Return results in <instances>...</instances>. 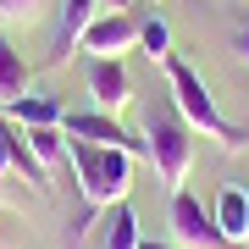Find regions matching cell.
Here are the masks:
<instances>
[{"instance_id": "obj_1", "label": "cell", "mask_w": 249, "mask_h": 249, "mask_svg": "<svg viewBox=\"0 0 249 249\" xmlns=\"http://www.w3.org/2000/svg\"><path fill=\"white\" fill-rule=\"evenodd\" d=\"M133 160L127 150H111V144H89V139H67V166L78 172V194L89 211H111L116 199H127L133 188Z\"/></svg>"}, {"instance_id": "obj_2", "label": "cell", "mask_w": 249, "mask_h": 249, "mask_svg": "<svg viewBox=\"0 0 249 249\" xmlns=\"http://www.w3.org/2000/svg\"><path fill=\"white\" fill-rule=\"evenodd\" d=\"M166 83H172V106H178V116L194 127L199 139H216L222 150H238V144H244L238 127L222 122V111H216V100H211V89H205V78H199L188 61H178V55H172V61H166Z\"/></svg>"}, {"instance_id": "obj_3", "label": "cell", "mask_w": 249, "mask_h": 249, "mask_svg": "<svg viewBox=\"0 0 249 249\" xmlns=\"http://www.w3.org/2000/svg\"><path fill=\"white\" fill-rule=\"evenodd\" d=\"M144 160L160 172V183H166L172 194L188 183V166H194V127L178 116V106L144 116Z\"/></svg>"}, {"instance_id": "obj_4", "label": "cell", "mask_w": 249, "mask_h": 249, "mask_svg": "<svg viewBox=\"0 0 249 249\" xmlns=\"http://www.w3.org/2000/svg\"><path fill=\"white\" fill-rule=\"evenodd\" d=\"M172 232H178L183 249H227L222 227H216V216L205 211L188 188H178V194H172Z\"/></svg>"}, {"instance_id": "obj_5", "label": "cell", "mask_w": 249, "mask_h": 249, "mask_svg": "<svg viewBox=\"0 0 249 249\" xmlns=\"http://www.w3.org/2000/svg\"><path fill=\"white\" fill-rule=\"evenodd\" d=\"M83 83H89L94 111H106V116H116L127 100H133V78H127L122 55H89V72H83Z\"/></svg>"}, {"instance_id": "obj_6", "label": "cell", "mask_w": 249, "mask_h": 249, "mask_svg": "<svg viewBox=\"0 0 249 249\" xmlns=\"http://www.w3.org/2000/svg\"><path fill=\"white\" fill-rule=\"evenodd\" d=\"M61 133L67 139H89V144H111V150H127V155H144V144L127 139V127L116 116H106V111H67Z\"/></svg>"}, {"instance_id": "obj_7", "label": "cell", "mask_w": 249, "mask_h": 249, "mask_svg": "<svg viewBox=\"0 0 249 249\" xmlns=\"http://www.w3.org/2000/svg\"><path fill=\"white\" fill-rule=\"evenodd\" d=\"M139 45V22L127 11H100V17L83 28V50L89 55H122Z\"/></svg>"}, {"instance_id": "obj_8", "label": "cell", "mask_w": 249, "mask_h": 249, "mask_svg": "<svg viewBox=\"0 0 249 249\" xmlns=\"http://www.w3.org/2000/svg\"><path fill=\"white\" fill-rule=\"evenodd\" d=\"M100 17V0H61V17H55V39H50V67H61L72 50L83 45V28Z\"/></svg>"}, {"instance_id": "obj_9", "label": "cell", "mask_w": 249, "mask_h": 249, "mask_svg": "<svg viewBox=\"0 0 249 249\" xmlns=\"http://www.w3.org/2000/svg\"><path fill=\"white\" fill-rule=\"evenodd\" d=\"M0 150H6V160H11V172H22L34 188H45V178L50 172L39 166V155H34V144H28V127L22 122H11V116H0Z\"/></svg>"}, {"instance_id": "obj_10", "label": "cell", "mask_w": 249, "mask_h": 249, "mask_svg": "<svg viewBox=\"0 0 249 249\" xmlns=\"http://www.w3.org/2000/svg\"><path fill=\"white\" fill-rule=\"evenodd\" d=\"M216 227H222V238L227 244H249V194L238 183H227L222 194H216Z\"/></svg>"}, {"instance_id": "obj_11", "label": "cell", "mask_w": 249, "mask_h": 249, "mask_svg": "<svg viewBox=\"0 0 249 249\" xmlns=\"http://www.w3.org/2000/svg\"><path fill=\"white\" fill-rule=\"evenodd\" d=\"M6 116L11 122H22V127H61V116H67V106L55 94H17L6 106Z\"/></svg>"}, {"instance_id": "obj_12", "label": "cell", "mask_w": 249, "mask_h": 249, "mask_svg": "<svg viewBox=\"0 0 249 249\" xmlns=\"http://www.w3.org/2000/svg\"><path fill=\"white\" fill-rule=\"evenodd\" d=\"M139 211L127 199H116L106 211V222H100V249H139Z\"/></svg>"}, {"instance_id": "obj_13", "label": "cell", "mask_w": 249, "mask_h": 249, "mask_svg": "<svg viewBox=\"0 0 249 249\" xmlns=\"http://www.w3.org/2000/svg\"><path fill=\"white\" fill-rule=\"evenodd\" d=\"M17 94H28V67H22L17 45H11L6 34H0V111H6Z\"/></svg>"}, {"instance_id": "obj_14", "label": "cell", "mask_w": 249, "mask_h": 249, "mask_svg": "<svg viewBox=\"0 0 249 249\" xmlns=\"http://www.w3.org/2000/svg\"><path fill=\"white\" fill-rule=\"evenodd\" d=\"M28 144H34V155H39L45 172H61L67 166V133H61V127H28Z\"/></svg>"}, {"instance_id": "obj_15", "label": "cell", "mask_w": 249, "mask_h": 249, "mask_svg": "<svg viewBox=\"0 0 249 249\" xmlns=\"http://www.w3.org/2000/svg\"><path fill=\"white\" fill-rule=\"evenodd\" d=\"M139 45H144V55H150L155 67H166V61H172V28L160 22V17L139 22Z\"/></svg>"}, {"instance_id": "obj_16", "label": "cell", "mask_w": 249, "mask_h": 249, "mask_svg": "<svg viewBox=\"0 0 249 249\" xmlns=\"http://www.w3.org/2000/svg\"><path fill=\"white\" fill-rule=\"evenodd\" d=\"M45 0H0V22H28Z\"/></svg>"}, {"instance_id": "obj_17", "label": "cell", "mask_w": 249, "mask_h": 249, "mask_svg": "<svg viewBox=\"0 0 249 249\" xmlns=\"http://www.w3.org/2000/svg\"><path fill=\"white\" fill-rule=\"evenodd\" d=\"M238 61L249 67V28H244V34H238Z\"/></svg>"}, {"instance_id": "obj_18", "label": "cell", "mask_w": 249, "mask_h": 249, "mask_svg": "<svg viewBox=\"0 0 249 249\" xmlns=\"http://www.w3.org/2000/svg\"><path fill=\"white\" fill-rule=\"evenodd\" d=\"M133 0H100V11H127Z\"/></svg>"}, {"instance_id": "obj_19", "label": "cell", "mask_w": 249, "mask_h": 249, "mask_svg": "<svg viewBox=\"0 0 249 249\" xmlns=\"http://www.w3.org/2000/svg\"><path fill=\"white\" fill-rule=\"evenodd\" d=\"M6 172H11V160H6V150H0V178H6Z\"/></svg>"}, {"instance_id": "obj_20", "label": "cell", "mask_w": 249, "mask_h": 249, "mask_svg": "<svg viewBox=\"0 0 249 249\" xmlns=\"http://www.w3.org/2000/svg\"><path fill=\"white\" fill-rule=\"evenodd\" d=\"M139 249H172V244H150V238H144V244H139Z\"/></svg>"}]
</instances>
